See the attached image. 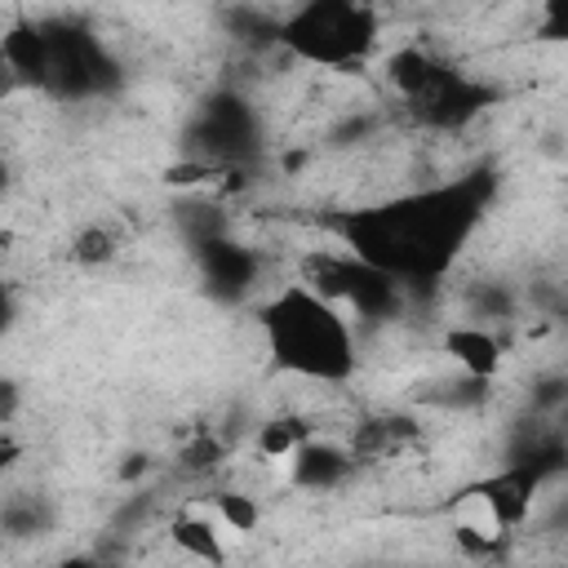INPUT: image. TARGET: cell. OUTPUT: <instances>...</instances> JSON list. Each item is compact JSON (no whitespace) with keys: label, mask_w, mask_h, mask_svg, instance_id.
Here are the masks:
<instances>
[{"label":"cell","mask_w":568,"mask_h":568,"mask_svg":"<svg viewBox=\"0 0 568 568\" xmlns=\"http://www.w3.org/2000/svg\"><path fill=\"white\" fill-rule=\"evenodd\" d=\"M488 182H448L430 191L399 195L377 209H359L342 222L346 248L355 262L390 275V280H426L439 275L462 248L466 231L484 209Z\"/></svg>","instance_id":"obj_1"},{"label":"cell","mask_w":568,"mask_h":568,"mask_svg":"<svg viewBox=\"0 0 568 568\" xmlns=\"http://www.w3.org/2000/svg\"><path fill=\"white\" fill-rule=\"evenodd\" d=\"M262 337L271 359L306 382H346L355 373V333L342 306L311 293L302 280L284 284L262 306Z\"/></svg>","instance_id":"obj_2"},{"label":"cell","mask_w":568,"mask_h":568,"mask_svg":"<svg viewBox=\"0 0 568 568\" xmlns=\"http://www.w3.org/2000/svg\"><path fill=\"white\" fill-rule=\"evenodd\" d=\"M377 36H382L377 9L355 0H306L275 22V40L284 44V53L333 71L364 62Z\"/></svg>","instance_id":"obj_3"},{"label":"cell","mask_w":568,"mask_h":568,"mask_svg":"<svg viewBox=\"0 0 568 568\" xmlns=\"http://www.w3.org/2000/svg\"><path fill=\"white\" fill-rule=\"evenodd\" d=\"M448 528H453V537H457V546L466 555H497L506 546V537H510V524L501 519V510H497L493 493L484 488V479L466 484L448 501Z\"/></svg>","instance_id":"obj_4"},{"label":"cell","mask_w":568,"mask_h":568,"mask_svg":"<svg viewBox=\"0 0 568 568\" xmlns=\"http://www.w3.org/2000/svg\"><path fill=\"white\" fill-rule=\"evenodd\" d=\"M169 537H173V546H178L182 555H191V559H200V564H209V568H226L231 546L240 541V537L222 524V515L213 510V501L186 506V510L173 519Z\"/></svg>","instance_id":"obj_5"},{"label":"cell","mask_w":568,"mask_h":568,"mask_svg":"<svg viewBox=\"0 0 568 568\" xmlns=\"http://www.w3.org/2000/svg\"><path fill=\"white\" fill-rule=\"evenodd\" d=\"M275 470L280 484L288 488H311V493H324L333 484H342V475L351 470V453L328 444V439H306L297 453L280 457V462H266Z\"/></svg>","instance_id":"obj_6"},{"label":"cell","mask_w":568,"mask_h":568,"mask_svg":"<svg viewBox=\"0 0 568 568\" xmlns=\"http://www.w3.org/2000/svg\"><path fill=\"white\" fill-rule=\"evenodd\" d=\"M382 71H386V84L413 106V102H422L426 93H435L448 75H453V67L444 62V58H435L430 49H422V44H404V49H395L386 62H382Z\"/></svg>","instance_id":"obj_7"},{"label":"cell","mask_w":568,"mask_h":568,"mask_svg":"<svg viewBox=\"0 0 568 568\" xmlns=\"http://www.w3.org/2000/svg\"><path fill=\"white\" fill-rule=\"evenodd\" d=\"M0 58L4 67L27 80V84H49V67H53V36L40 31L36 22H13L0 36Z\"/></svg>","instance_id":"obj_8"},{"label":"cell","mask_w":568,"mask_h":568,"mask_svg":"<svg viewBox=\"0 0 568 568\" xmlns=\"http://www.w3.org/2000/svg\"><path fill=\"white\" fill-rule=\"evenodd\" d=\"M444 355L470 377V382H493L501 373V342L484 324H457L444 333Z\"/></svg>","instance_id":"obj_9"},{"label":"cell","mask_w":568,"mask_h":568,"mask_svg":"<svg viewBox=\"0 0 568 568\" xmlns=\"http://www.w3.org/2000/svg\"><path fill=\"white\" fill-rule=\"evenodd\" d=\"M537 479H541V470H537L532 462H515V466H506V470H497V475H488V479H484V488L493 493V501H497L501 519L510 524V532L532 515Z\"/></svg>","instance_id":"obj_10"},{"label":"cell","mask_w":568,"mask_h":568,"mask_svg":"<svg viewBox=\"0 0 568 568\" xmlns=\"http://www.w3.org/2000/svg\"><path fill=\"white\" fill-rule=\"evenodd\" d=\"M306 439H311V426H306L302 417H271V422L257 426L253 448H257L262 462H280V457H288V453H297Z\"/></svg>","instance_id":"obj_11"},{"label":"cell","mask_w":568,"mask_h":568,"mask_svg":"<svg viewBox=\"0 0 568 568\" xmlns=\"http://www.w3.org/2000/svg\"><path fill=\"white\" fill-rule=\"evenodd\" d=\"M209 501H213V510L222 515V524H226L235 537H248V532L257 528V519H262V510H257V501H253L248 493L226 488V493H213Z\"/></svg>","instance_id":"obj_12"},{"label":"cell","mask_w":568,"mask_h":568,"mask_svg":"<svg viewBox=\"0 0 568 568\" xmlns=\"http://www.w3.org/2000/svg\"><path fill=\"white\" fill-rule=\"evenodd\" d=\"M115 248H120V240H115L102 222L80 226V231H75V240H71V257H75L80 266H106V262L115 257Z\"/></svg>","instance_id":"obj_13"},{"label":"cell","mask_w":568,"mask_h":568,"mask_svg":"<svg viewBox=\"0 0 568 568\" xmlns=\"http://www.w3.org/2000/svg\"><path fill=\"white\" fill-rule=\"evenodd\" d=\"M222 178V164L217 160H178L164 169V182L178 186V191H195V186H213Z\"/></svg>","instance_id":"obj_14"},{"label":"cell","mask_w":568,"mask_h":568,"mask_svg":"<svg viewBox=\"0 0 568 568\" xmlns=\"http://www.w3.org/2000/svg\"><path fill=\"white\" fill-rule=\"evenodd\" d=\"M217 462H222V444H217L213 435H195V439L178 453V466H182L186 475H209V470H217Z\"/></svg>","instance_id":"obj_15"},{"label":"cell","mask_w":568,"mask_h":568,"mask_svg":"<svg viewBox=\"0 0 568 568\" xmlns=\"http://www.w3.org/2000/svg\"><path fill=\"white\" fill-rule=\"evenodd\" d=\"M541 36L568 44V0H550V4L541 9Z\"/></svg>","instance_id":"obj_16"},{"label":"cell","mask_w":568,"mask_h":568,"mask_svg":"<svg viewBox=\"0 0 568 568\" xmlns=\"http://www.w3.org/2000/svg\"><path fill=\"white\" fill-rule=\"evenodd\" d=\"M58 568H106L102 559H93V555H71V559H62Z\"/></svg>","instance_id":"obj_17"},{"label":"cell","mask_w":568,"mask_h":568,"mask_svg":"<svg viewBox=\"0 0 568 568\" xmlns=\"http://www.w3.org/2000/svg\"><path fill=\"white\" fill-rule=\"evenodd\" d=\"M546 568H568V564H546Z\"/></svg>","instance_id":"obj_18"},{"label":"cell","mask_w":568,"mask_h":568,"mask_svg":"<svg viewBox=\"0 0 568 568\" xmlns=\"http://www.w3.org/2000/svg\"><path fill=\"white\" fill-rule=\"evenodd\" d=\"M564 564H568V550H564Z\"/></svg>","instance_id":"obj_19"}]
</instances>
